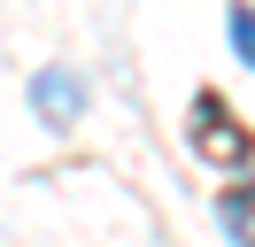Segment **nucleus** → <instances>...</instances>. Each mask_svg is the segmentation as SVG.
Listing matches in <instances>:
<instances>
[{
	"mask_svg": "<svg viewBox=\"0 0 255 247\" xmlns=\"http://www.w3.org/2000/svg\"><path fill=\"white\" fill-rule=\"evenodd\" d=\"M31 116L54 124V131H70V124L85 116V77L78 70H39L31 77Z\"/></svg>",
	"mask_w": 255,
	"mask_h": 247,
	"instance_id": "nucleus-2",
	"label": "nucleus"
},
{
	"mask_svg": "<svg viewBox=\"0 0 255 247\" xmlns=\"http://www.w3.org/2000/svg\"><path fill=\"white\" fill-rule=\"evenodd\" d=\"M224 31H232V46H240V62L255 70V8H232L224 15Z\"/></svg>",
	"mask_w": 255,
	"mask_h": 247,
	"instance_id": "nucleus-3",
	"label": "nucleus"
},
{
	"mask_svg": "<svg viewBox=\"0 0 255 247\" xmlns=\"http://www.w3.org/2000/svg\"><path fill=\"white\" fill-rule=\"evenodd\" d=\"M193 116H201V124H193V147H201V162H224V170H248L255 139H248V131L232 124V108H224V101H201Z\"/></svg>",
	"mask_w": 255,
	"mask_h": 247,
	"instance_id": "nucleus-1",
	"label": "nucleus"
}]
</instances>
